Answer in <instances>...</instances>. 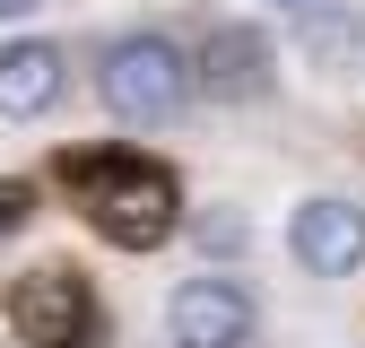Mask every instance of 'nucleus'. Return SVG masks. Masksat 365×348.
I'll return each instance as SVG.
<instances>
[{"instance_id":"obj_9","label":"nucleus","mask_w":365,"mask_h":348,"mask_svg":"<svg viewBox=\"0 0 365 348\" xmlns=\"http://www.w3.org/2000/svg\"><path fill=\"white\" fill-rule=\"evenodd\" d=\"M192 235H200V252H244V218H226V209H209V218H200Z\"/></svg>"},{"instance_id":"obj_6","label":"nucleus","mask_w":365,"mask_h":348,"mask_svg":"<svg viewBox=\"0 0 365 348\" xmlns=\"http://www.w3.org/2000/svg\"><path fill=\"white\" fill-rule=\"evenodd\" d=\"M287 252H296L304 279H356V270H365V200L313 192V200L287 218Z\"/></svg>"},{"instance_id":"obj_3","label":"nucleus","mask_w":365,"mask_h":348,"mask_svg":"<svg viewBox=\"0 0 365 348\" xmlns=\"http://www.w3.org/2000/svg\"><path fill=\"white\" fill-rule=\"evenodd\" d=\"M261 331V296L235 270H200L165 287V339L174 348H252Z\"/></svg>"},{"instance_id":"obj_2","label":"nucleus","mask_w":365,"mask_h":348,"mask_svg":"<svg viewBox=\"0 0 365 348\" xmlns=\"http://www.w3.org/2000/svg\"><path fill=\"white\" fill-rule=\"evenodd\" d=\"M96 96H105L113 122L157 130V122H174L182 105H192V53H182L174 35H157V26H130V35L105 44V61H96Z\"/></svg>"},{"instance_id":"obj_7","label":"nucleus","mask_w":365,"mask_h":348,"mask_svg":"<svg viewBox=\"0 0 365 348\" xmlns=\"http://www.w3.org/2000/svg\"><path fill=\"white\" fill-rule=\"evenodd\" d=\"M61 87H70V53L53 35H18V44H0V122H43L61 105Z\"/></svg>"},{"instance_id":"obj_5","label":"nucleus","mask_w":365,"mask_h":348,"mask_svg":"<svg viewBox=\"0 0 365 348\" xmlns=\"http://www.w3.org/2000/svg\"><path fill=\"white\" fill-rule=\"evenodd\" d=\"M9 331L26 339V348H87L96 339V296H87V279L78 270H26L18 287H9Z\"/></svg>"},{"instance_id":"obj_8","label":"nucleus","mask_w":365,"mask_h":348,"mask_svg":"<svg viewBox=\"0 0 365 348\" xmlns=\"http://www.w3.org/2000/svg\"><path fill=\"white\" fill-rule=\"evenodd\" d=\"M296 53L322 70V78L365 70V9H356V0H313V9L296 18Z\"/></svg>"},{"instance_id":"obj_10","label":"nucleus","mask_w":365,"mask_h":348,"mask_svg":"<svg viewBox=\"0 0 365 348\" xmlns=\"http://www.w3.org/2000/svg\"><path fill=\"white\" fill-rule=\"evenodd\" d=\"M26 218H35V183H0V244H9Z\"/></svg>"},{"instance_id":"obj_11","label":"nucleus","mask_w":365,"mask_h":348,"mask_svg":"<svg viewBox=\"0 0 365 348\" xmlns=\"http://www.w3.org/2000/svg\"><path fill=\"white\" fill-rule=\"evenodd\" d=\"M43 0H0V26H18V18H35Z\"/></svg>"},{"instance_id":"obj_4","label":"nucleus","mask_w":365,"mask_h":348,"mask_svg":"<svg viewBox=\"0 0 365 348\" xmlns=\"http://www.w3.org/2000/svg\"><path fill=\"white\" fill-rule=\"evenodd\" d=\"M269 78H279V44L252 18H217L192 53V96H217V105H261Z\"/></svg>"},{"instance_id":"obj_12","label":"nucleus","mask_w":365,"mask_h":348,"mask_svg":"<svg viewBox=\"0 0 365 348\" xmlns=\"http://www.w3.org/2000/svg\"><path fill=\"white\" fill-rule=\"evenodd\" d=\"M279 9H287V18H304V9H313V0H279Z\"/></svg>"},{"instance_id":"obj_1","label":"nucleus","mask_w":365,"mask_h":348,"mask_svg":"<svg viewBox=\"0 0 365 348\" xmlns=\"http://www.w3.org/2000/svg\"><path fill=\"white\" fill-rule=\"evenodd\" d=\"M61 183L87 192V218H96V235H113L122 252H157L174 227H182V192L174 174L130 157V148H78L61 157Z\"/></svg>"}]
</instances>
